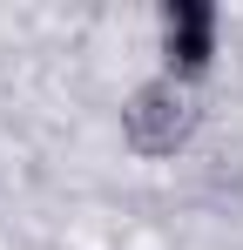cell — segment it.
<instances>
[{
	"mask_svg": "<svg viewBox=\"0 0 243 250\" xmlns=\"http://www.w3.org/2000/svg\"><path fill=\"white\" fill-rule=\"evenodd\" d=\"M156 41H162V75L169 82H202L216 68V54H223V7H209V0H162Z\"/></svg>",
	"mask_w": 243,
	"mask_h": 250,
	"instance_id": "1",
	"label": "cell"
}]
</instances>
